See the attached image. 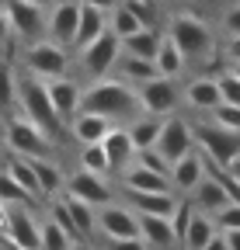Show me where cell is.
<instances>
[{"instance_id": "obj_1", "label": "cell", "mask_w": 240, "mask_h": 250, "mask_svg": "<svg viewBox=\"0 0 240 250\" xmlns=\"http://www.w3.org/2000/svg\"><path fill=\"white\" fill-rule=\"evenodd\" d=\"M80 111L101 115V118H108L115 125H129L139 115H146L143 104H139L136 87H129L126 80H118V77H101L94 83H87L84 94H80Z\"/></svg>"}, {"instance_id": "obj_2", "label": "cell", "mask_w": 240, "mask_h": 250, "mask_svg": "<svg viewBox=\"0 0 240 250\" xmlns=\"http://www.w3.org/2000/svg\"><path fill=\"white\" fill-rule=\"evenodd\" d=\"M164 35L177 45V52L185 56V62H195V66H209V56L219 49L213 24H209L202 14H195V11H174L167 18Z\"/></svg>"}, {"instance_id": "obj_3", "label": "cell", "mask_w": 240, "mask_h": 250, "mask_svg": "<svg viewBox=\"0 0 240 250\" xmlns=\"http://www.w3.org/2000/svg\"><path fill=\"white\" fill-rule=\"evenodd\" d=\"M18 104H21V115L32 122V125H39V129L52 139V146L63 143V136H70V129L63 125V118L56 115V108H52V101H49L45 80H39V77H32V73L18 77Z\"/></svg>"}, {"instance_id": "obj_4", "label": "cell", "mask_w": 240, "mask_h": 250, "mask_svg": "<svg viewBox=\"0 0 240 250\" xmlns=\"http://www.w3.org/2000/svg\"><path fill=\"white\" fill-rule=\"evenodd\" d=\"M4 146L14 156H28V160H42V156H52V139L32 125L24 115H7L4 118Z\"/></svg>"}, {"instance_id": "obj_5", "label": "cell", "mask_w": 240, "mask_h": 250, "mask_svg": "<svg viewBox=\"0 0 240 250\" xmlns=\"http://www.w3.org/2000/svg\"><path fill=\"white\" fill-rule=\"evenodd\" d=\"M70 66H73V52L56 45L52 39H39L32 45H24V70L39 80L70 77Z\"/></svg>"}, {"instance_id": "obj_6", "label": "cell", "mask_w": 240, "mask_h": 250, "mask_svg": "<svg viewBox=\"0 0 240 250\" xmlns=\"http://www.w3.org/2000/svg\"><path fill=\"white\" fill-rule=\"evenodd\" d=\"M192 129H195V146H198V153L205 156L209 164L226 167L233 156H240V132L223 129V125H216L213 118H209V122H195Z\"/></svg>"}, {"instance_id": "obj_7", "label": "cell", "mask_w": 240, "mask_h": 250, "mask_svg": "<svg viewBox=\"0 0 240 250\" xmlns=\"http://www.w3.org/2000/svg\"><path fill=\"white\" fill-rule=\"evenodd\" d=\"M118 56H122V42H118L111 31H105L98 42H91L87 49L77 52V70L84 73L87 83H94V80H101V77H111Z\"/></svg>"}, {"instance_id": "obj_8", "label": "cell", "mask_w": 240, "mask_h": 250, "mask_svg": "<svg viewBox=\"0 0 240 250\" xmlns=\"http://www.w3.org/2000/svg\"><path fill=\"white\" fill-rule=\"evenodd\" d=\"M4 14L11 24V39H18L21 45L45 39V11L42 7H32L24 0H4Z\"/></svg>"}, {"instance_id": "obj_9", "label": "cell", "mask_w": 240, "mask_h": 250, "mask_svg": "<svg viewBox=\"0 0 240 250\" xmlns=\"http://www.w3.org/2000/svg\"><path fill=\"white\" fill-rule=\"evenodd\" d=\"M157 149L167 164H177L181 156H188L195 149V129H192V122L181 118V115H167L160 122V136H157Z\"/></svg>"}, {"instance_id": "obj_10", "label": "cell", "mask_w": 240, "mask_h": 250, "mask_svg": "<svg viewBox=\"0 0 240 250\" xmlns=\"http://www.w3.org/2000/svg\"><path fill=\"white\" fill-rule=\"evenodd\" d=\"M136 94H139L143 111L153 115V118H167V115H174L177 104H181V90H177V83L167 80V77H153V80L139 83Z\"/></svg>"}, {"instance_id": "obj_11", "label": "cell", "mask_w": 240, "mask_h": 250, "mask_svg": "<svg viewBox=\"0 0 240 250\" xmlns=\"http://www.w3.org/2000/svg\"><path fill=\"white\" fill-rule=\"evenodd\" d=\"M63 195H73V198L87 202L91 208H101V205L115 202V184H108V177H101V174H91V170L77 167L73 174H66Z\"/></svg>"}, {"instance_id": "obj_12", "label": "cell", "mask_w": 240, "mask_h": 250, "mask_svg": "<svg viewBox=\"0 0 240 250\" xmlns=\"http://www.w3.org/2000/svg\"><path fill=\"white\" fill-rule=\"evenodd\" d=\"M77 21H80V4L77 0H56V4L45 11V39H52L63 49H73Z\"/></svg>"}, {"instance_id": "obj_13", "label": "cell", "mask_w": 240, "mask_h": 250, "mask_svg": "<svg viewBox=\"0 0 240 250\" xmlns=\"http://www.w3.org/2000/svg\"><path fill=\"white\" fill-rule=\"evenodd\" d=\"M98 233L105 240H132V236H139V215L129 205L108 202L98 208Z\"/></svg>"}, {"instance_id": "obj_14", "label": "cell", "mask_w": 240, "mask_h": 250, "mask_svg": "<svg viewBox=\"0 0 240 250\" xmlns=\"http://www.w3.org/2000/svg\"><path fill=\"white\" fill-rule=\"evenodd\" d=\"M14 247L21 250H39L42 240V219L32 212V205H14L11 208V223H7V236Z\"/></svg>"}, {"instance_id": "obj_15", "label": "cell", "mask_w": 240, "mask_h": 250, "mask_svg": "<svg viewBox=\"0 0 240 250\" xmlns=\"http://www.w3.org/2000/svg\"><path fill=\"white\" fill-rule=\"evenodd\" d=\"M181 101L195 111H205L213 115L219 104H223V94H219V83H216V73H195L185 90H181Z\"/></svg>"}, {"instance_id": "obj_16", "label": "cell", "mask_w": 240, "mask_h": 250, "mask_svg": "<svg viewBox=\"0 0 240 250\" xmlns=\"http://www.w3.org/2000/svg\"><path fill=\"white\" fill-rule=\"evenodd\" d=\"M202 177H205V156L195 146L188 156H181L177 164H171V191L177 198H188L195 188L202 184Z\"/></svg>"}, {"instance_id": "obj_17", "label": "cell", "mask_w": 240, "mask_h": 250, "mask_svg": "<svg viewBox=\"0 0 240 250\" xmlns=\"http://www.w3.org/2000/svg\"><path fill=\"white\" fill-rule=\"evenodd\" d=\"M45 90H49V101H52L56 115L63 118V125L70 129L73 115L80 111V94H84L80 80H73V77H56V80H45Z\"/></svg>"}, {"instance_id": "obj_18", "label": "cell", "mask_w": 240, "mask_h": 250, "mask_svg": "<svg viewBox=\"0 0 240 250\" xmlns=\"http://www.w3.org/2000/svg\"><path fill=\"white\" fill-rule=\"evenodd\" d=\"M101 146H105V156H108V167H111V177H118L132 160H136V146H132V139H129V129L126 125H115V129L101 139Z\"/></svg>"}, {"instance_id": "obj_19", "label": "cell", "mask_w": 240, "mask_h": 250, "mask_svg": "<svg viewBox=\"0 0 240 250\" xmlns=\"http://www.w3.org/2000/svg\"><path fill=\"white\" fill-rule=\"evenodd\" d=\"M126 195V205L139 215H164L171 219L174 208H177V195L174 191H122Z\"/></svg>"}, {"instance_id": "obj_20", "label": "cell", "mask_w": 240, "mask_h": 250, "mask_svg": "<svg viewBox=\"0 0 240 250\" xmlns=\"http://www.w3.org/2000/svg\"><path fill=\"white\" fill-rule=\"evenodd\" d=\"M80 4V0H77ZM108 31V11H98V7H87V4H80V21H77V39H73V56L80 52V49H87L91 42H98L101 35Z\"/></svg>"}, {"instance_id": "obj_21", "label": "cell", "mask_w": 240, "mask_h": 250, "mask_svg": "<svg viewBox=\"0 0 240 250\" xmlns=\"http://www.w3.org/2000/svg\"><path fill=\"white\" fill-rule=\"evenodd\" d=\"M188 202H192V205H195V212H202V215H216L219 208H226V205H230V195L223 191V184L205 170L202 184L188 195Z\"/></svg>"}, {"instance_id": "obj_22", "label": "cell", "mask_w": 240, "mask_h": 250, "mask_svg": "<svg viewBox=\"0 0 240 250\" xmlns=\"http://www.w3.org/2000/svg\"><path fill=\"white\" fill-rule=\"evenodd\" d=\"M111 129H115V122H108L101 115H91V111H77L73 122H70V139H77L80 146H91V143H101Z\"/></svg>"}, {"instance_id": "obj_23", "label": "cell", "mask_w": 240, "mask_h": 250, "mask_svg": "<svg viewBox=\"0 0 240 250\" xmlns=\"http://www.w3.org/2000/svg\"><path fill=\"white\" fill-rule=\"evenodd\" d=\"M139 236H143V243L150 250H177L171 219H164V215H139Z\"/></svg>"}, {"instance_id": "obj_24", "label": "cell", "mask_w": 240, "mask_h": 250, "mask_svg": "<svg viewBox=\"0 0 240 250\" xmlns=\"http://www.w3.org/2000/svg\"><path fill=\"white\" fill-rule=\"evenodd\" d=\"M118 188H122V191H171V181L153 174V170H146V167H139L132 160L122 174H118Z\"/></svg>"}, {"instance_id": "obj_25", "label": "cell", "mask_w": 240, "mask_h": 250, "mask_svg": "<svg viewBox=\"0 0 240 250\" xmlns=\"http://www.w3.org/2000/svg\"><path fill=\"white\" fill-rule=\"evenodd\" d=\"M111 77H118V80H126L129 87H139V83H146V80H153L157 77V66L150 59H139V56H118V62H115V70H111Z\"/></svg>"}, {"instance_id": "obj_26", "label": "cell", "mask_w": 240, "mask_h": 250, "mask_svg": "<svg viewBox=\"0 0 240 250\" xmlns=\"http://www.w3.org/2000/svg\"><path fill=\"white\" fill-rule=\"evenodd\" d=\"M160 39H164V31H160V28H139L136 35L122 39V52L153 62V56H157V49H160Z\"/></svg>"}, {"instance_id": "obj_27", "label": "cell", "mask_w": 240, "mask_h": 250, "mask_svg": "<svg viewBox=\"0 0 240 250\" xmlns=\"http://www.w3.org/2000/svg\"><path fill=\"white\" fill-rule=\"evenodd\" d=\"M153 66H157V77L177 80V77L185 73L188 62H185V56H181V52H177V45L164 35V39H160V49H157V56H153Z\"/></svg>"}, {"instance_id": "obj_28", "label": "cell", "mask_w": 240, "mask_h": 250, "mask_svg": "<svg viewBox=\"0 0 240 250\" xmlns=\"http://www.w3.org/2000/svg\"><path fill=\"white\" fill-rule=\"evenodd\" d=\"M7 174L21 184V191L32 198V202H42V188H39V177H35V170H32V160L28 156H7Z\"/></svg>"}, {"instance_id": "obj_29", "label": "cell", "mask_w": 240, "mask_h": 250, "mask_svg": "<svg viewBox=\"0 0 240 250\" xmlns=\"http://www.w3.org/2000/svg\"><path fill=\"white\" fill-rule=\"evenodd\" d=\"M160 122H164V118L139 115L136 122H129V125H126V129H129V139H132V146H136V153H143V149H153V146H157Z\"/></svg>"}, {"instance_id": "obj_30", "label": "cell", "mask_w": 240, "mask_h": 250, "mask_svg": "<svg viewBox=\"0 0 240 250\" xmlns=\"http://www.w3.org/2000/svg\"><path fill=\"white\" fill-rule=\"evenodd\" d=\"M216 233H219V229H216V223H213V215L195 212L192 223H188V233H185V240H181V250H205L209 240H213Z\"/></svg>"}, {"instance_id": "obj_31", "label": "cell", "mask_w": 240, "mask_h": 250, "mask_svg": "<svg viewBox=\"0 0 240 250\" xmlns=\"http://www.w3.org/2000/svg\"><path fill=\"white\" fill-rule=\"evenodd\" d=\"M63 205L70 208V215H73V223H77L80 236L91 240V236L98 233V208H91L87 202H80V198H73V195H63Z\"/></svg>"}, {"instance_id": "obj_32", "label": "cell", "mask_w": 240, "mask_h": 250, "mask_svg": "<svg viewBox=\"0 0 240 250\" xmlns=\"http://www.w3.org/2000/svg\"><path fill=\"white\" fill-rule=\"evenodd\" d=\"M143 24H139V18L122 4V0H118V4H115V11L108 14V31H111V35L118 39V42H122V39H129V35H136V31H139Z\"/></svg>"}, {"instance_id": "obj_33", "label": "cell", "mask_w": 240, "mask_h": 250, "mask_svg": "<svg viewBox=\"0 0 240 250\" xmlns=\"http://www.w3.org/2000/svg\"><path fill=\"white\" fill-rule=\"evenodd\" d=\"M18 104V77L11 70V62H0V115H14Z\"/></svg>"}, {"instance_id": "obj_34", "label": "cell", "mask_w": 240, "mask_h": 250, "mask_svg": "<svg viewBox=\"0 0 240 250\" xmlns=\"http://www.w3.org/2000/svg\"><path fill=\"white\" fill-rule=\"evenodd\" d=\"M77 164H80V170H91V174H101V177H108V174H111V167H108V156H105V146H101V143L80 146Z\"/></svg>"}, {"instance_id": "obj_35", "label": "cell", "mask_w": 240, "mask_h": 250, "mask_svg": "<svg viewBox=\"0 0 240 250\" xmlns=\"http://www.w3.org/2000/svg\"><path fill=\"white\" fill-rule=\"evenodd\" d=\"M73 243H77V240H73V236H66V233L59 229L49 215L42 219V240H39V250H70Z\"/></svg>"}, {"instance_id": "obj_36", "label": "cell", "mask_w": 240, "mask_h": 250, "mask_svg": "<svg viewBox=\"0 0 240 250\" xmlns=\"http://www.w3.org/2000/svg\"><path fill=\"white\" fill-rule=\"evenodd\" d=\"M192 215H195V205L188 198H177V208L171 215V229H174V240H177V250H181V240L188 233V223H192Z\"/></svg>"}, {"instance_id": "obj_37", "label": "cell", "mask_w": 240, "mask_h": 250, "mask_svg": "<svg viewBox=\"0 0 240 250\" xmlns=\"http://www.w3.org/2000/svg\"><path fill=\"white\" fill-rule=\"evenodd\" d=\"M49 219H52V223H56L59 229H63L66 236H73V240H84V236H80V229H77V223H73V215H70V208L63 205V195H59V198L52 202V208H49Z\"/></svg>"}, {"instance_id": "obj_38", "label": "cell", "mask_w": 240, "mask_h": 250, "mask_svg": "<svg viewBox=\"0 0 240 250\" xmlns=\"http://www.w3.org/2000/svg\"><path fill=\"white\" fill-rule=\"evenodd\" d=\"M0 202H4V205H32V198H28L24 191H21V184L4 170V174H0Z\"/></svg>"}, {"instance_id": "obj_39", "label": "cell", "mask_w": 240, "mask_h": 250, "mask_svg": "<svg viewBox=\"0 0 240 250\" xmlns=\"http://www.w3.org/2000/svg\"><path fill=\"white\" fill-rule=\"evenodd\" d=\"M216 83H219V94H223V104H237L240 108V77H233L226 66L216 73Z\"/></svg>"}, {"instance_id": "obj_40", "label": "cell", "mask_w": 240, "mask_h": 250, "mask_svg": "<svg viewBox=\"0 0 240 250\" xmlns=\"http://www.w3.org/2000/svg\"><path fill=\"white\" fill-rule=\"evenodd\" d=\"M136 164L171 181V164H167V160H164V156H160V149H157V146H153V149H143V153H136Z\"/></svg>"}, {"instance_id": "obj_41", "label": "cell", "mask_w": 240, "mask_h": 250, "mask_svg": "<svg viewBox=\"0 0 240 250\" xmlns=\"http://www.w3.org/2000/svg\"><path fill=\"white\" fill-rule=\"evenodd\" d=\"M209 118H213L216 125H223V129H230V132H240V108L237 104H219Z\"/></svg>"}, {"instance_id": "obj_42", "label": "cell", "mask_w": 240, "mask_h": 250, "mask_svg": "<svg viewBox=\"0 0 240 250\" xmlns=\"http://www.w3.org/2000/svg\"><path fill=\"white\" fill-rule=\"evenodd\" d=\"M213 223H216V229L219 233H226V229H240V205H226V208H219L216 215H213Z\"/></svg>"}, {"instance_id": "obj_43", "label": "cell", "mask_w": 240, "mask_h": 250, "mask_svg": "<svg viewBox=\"0 0 240 250\" xmlns=\"http://www.w3.org/2000/svg\"><path fill=\"white\" fill-rule=\"evenodd\" d=\"M223 35H226V39L240 35V4H233V7L223 14Z\"/></svg>"}, {"instance_id": "obj_44", "label": "cell", "mask_w": 240, "mask_h": 250, "mask_svg": "<svg viewBox=\"0 0 240 250\" xmlns=\"http://www.w3.org/2000/svg\"><path fill=\"white\" fill-rule=\"evenodd\" d=\"M105 250H150L143 243V236H132V240H105Z\"/></svg>"}, {"instance_id": "obj_45", "label": "cell", "mask_w": 240, "mask_h": 250, "mask_svg": "<svg viewBox=\"0 0 240 250\" xmlns=\"http://www.w3.org/2000/svg\"><path fill=\"white\" fill-rule=\"evenodd\" d=\"M223 62H226V66H230V62H240V35L223 42Z\"/></svg>"}, {"instance_id": "obj_46", "label": "cell", "mask_w": 240, "mask_h": 250, "mask_svg": "<svg viewBox=\"0 0 240 250\" xmlns=\"http://www.w3.org/2000/svg\"><path fill=\"white\" fill-rule=\"evenodd\" d=\"M11 42V24H7V14H4V4H0V45Z\"/></svg>"}, {"instance_id": "obj_47", "label": "cell", "mask_w": 240, "mask_h": 250, "mask_svg": "<svg viewBox=\"0 0 240 250\" xmlns=\"http://www.w3.org/2000/svg\"><path fill=\"white\" fill-rule=\"evenodd\" d=\"M7 223H11V205L0 202V240L7 236Z\"/></svg>"}, {"instance_id": "obj_48", "label": "cell", "mask_w": 240, "mask_h": 250, "mask_svg": "<svg viewBox=\"0 0 240 250\" xmlns=\"http://www.w3.org/2000/svg\"><path fill=\"white\" fill-rule=\"evenodd\" d=\"M80 4H87V7H98V11H115V4H118V0H80Z\"/></svg>"}, {"instance_id": "obj_49", "label": "cell", "mask_w": 240, "mask_h": 250, "mask_svg": "<svg viewBox=\"0 0 240 250\" xmlns=\"http://www.w3.org/2000/svg\"><path fill=\"white\" fill-rule=\"evenodd\" d=\"M223 240H226V247H230V250H240V229H226V233H223Z\"/></svg>"}, {"instance_id": "obj_50", "label": "cell", "mask_w": 240, "mask_h": 250, "mask_svg": "<svg viewBox=\"0 0 240 250\" xmlns=\"http://www.w3.org/2000/svg\"><path fill=\"white\" fill-rule=\"evenodd\" d=\"M223 170H226V174H230V177H233V181L240 184V156H233V160H230V164H226Z\"/></svg>"}, {"instance_id": "obj_51", "label": "cell", "mask_w": 240, "mask_h": 250, "mask_svg": "<svg viewBox=\"0 0 240 250\" xmlns=\"http://www.w3.org/2000/svg\"><path fill=\"white\" fill-rule=\"evenodd\" d=\"M205 250H230V247H226V240H223V233H216L213 240H209V247H205Z\"/></svg>"}, {"instance_id": "obj_52", "label": "cell", "mask_w": 240, "mask_h": 250, "mask_svg": "<svg viewBox=\"0 0 240 250\" xmlns=\"http://www.w3.org/2000/svg\"><path fill=\"white\" fill-rule=\"evenodd\" d=\"M24 4H32V7H42V11H49L56 0H24Z\"/></svg>"}, {"instance_id": "obj_53", "label": "cell", "mask_w": 240, "mask_h": 250, "mask_svg": "<svg viewBox=\"0 0 240 250\" xmlns=\"http://www.w3.org/2000/svg\"><path fill=\"white\" fill-rule=\"evenodd\" d=\"M70 250H98V247H94V243H91V240H77V243H73V247H70Z\"/></svg>"}, {"instance_id": "obj_54", "label": "cell", "mask_w": 240, "mask_h": 250, "mask_svg": "<svg viewBox=\"0 0 240 250\" xmlns=\"http://www.w3.org/2000/svg\"><path fill=\"white\" fill-rule=\"evenodd\" d=\"M226 70H230L233 77H240V62H230V66H226Z\"/></svg>"}, {"instance_id": "obj_55", "label": "cell", "mask_w": 240, "mask_h": 250, "mask_svg": "<svg viewBox=\"0 0 240 250\" xmlns=\"http://www.w3.org/2000/svg\"><path fill=\"white\" fill-rule=\"evenodd\" d=\"M139 4H160V0H139Z\"/></svg>"}, {"instance_id": "obj_56", "label": "cell", "mask_w": 240, "mask_h": 250, "mask_svg": "<svg viewBox=\"0 0 240 250\" xmlns=\"http://www.w3.org/2000/svg\"><path fill=\"white\" fill-rule=\"evenodd\" d=\"M0 250H7V247H4V240H0Z\"/></svg>"}]
</instances>
